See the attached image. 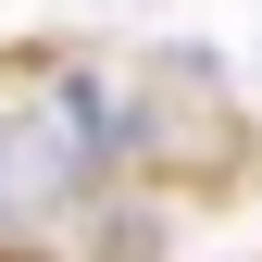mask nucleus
<instances>
[{
	"label": "nucleus",
	"instance_id": "obj_1",
	"mask_svg": "<svg viewBox=\"0 0 262 262\" xmlns=\"http://www.w3.org/2000/svg\"><path fill=\"white\" fill-rule=\"evenodd\" d=\"M88 162H100V100L75 75H50L38 100L0 125V212H38V200H75Z\"/></svg>",
	"mask_w": 262,
	"mask_h": 262
}]
</instances>
